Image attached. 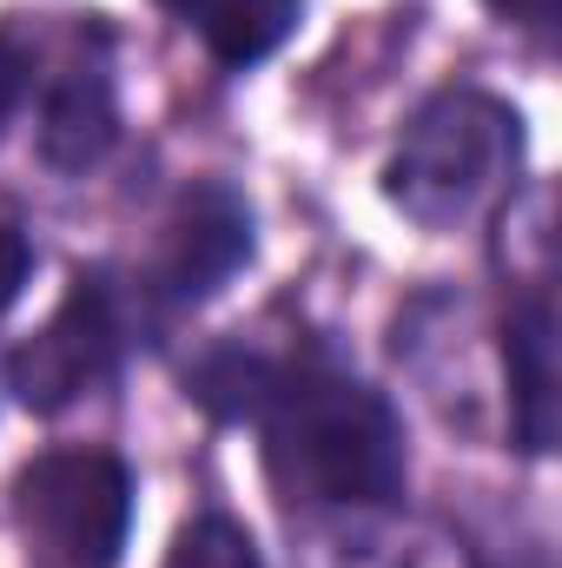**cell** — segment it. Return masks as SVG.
<instances>
[{
    "label": "cell",
    "mask_w": 562,
    "mask_h": 568,
    "mask_svg": "<svg viewBox=\"0 0 562 568\" xmlns=\"http://www.w3.org/2000/svg\"><path fill=\"white\" fill-rule=\"evenodd\" d=\"M516 145H523V120L503 100L470 87L436 93L404 120L398 152L384 165V192L404 219L450 232L503 192V179L516 172Z\"/></svg>",
    "instance_id": "obj_2"
},
{
    "label": "cell",
    "mask_w": 562,
    "mask_h": 568,
    "mask_svg": "<svg viewBox=\"0 0 562 568\" xmlns=\"http://www.w3.org/2000/svg\"><path fill=\"white\" fill-rule=\"evenodd\" d=\"M483 7H490V13H503V20H516V27H530V33H550L562 0H483Z\"/></svg>",
    "instance_id": "obj_13"
},
{
    "label": "cell",
    "mask_w": 562,
    "mask_h": 568,
    "mask_svg": "<svg viewBox=\"0 0 562 568\" xmlns=\"http://www.w3.org/2000/svg\"><path fill=\"white\" fill-rule=\"evenodd\" d=\"M27 272H33V245L20 225H0V311H13V297L27 291Z\"/></svg>",
    "instance_id": "obj_11"
},
{
    "label": "cell",
    "mask_w": 562,
    "mask_h": 568,
    "mask_svg": "<svg viewBox=\"0 0 562 568\" xmlns=\"http://www.w3.org/2000/svg\"><path fill=\"white\" fill-rule=\"evenodd\" d=\"M503 371H510V429L530 456H550L562 429V364H556V304L530 291L503 324Z\"/></svg>",
    "instance_id": "obj_6"
},
{
    "label": "cell",
    "mask_w": 562,
    "mask_h": 568,
    "mask_svg": "<svg viewBox=\"0 0 562 568\" xmlns=\"http://www.w3.org/2000/svg\"><path fill=\"white\" fill-rule=\"evenodd\" d=\"M20 100H27V53H20V40L0 33V133L20 113Z\"/></svg>",
    "instance_id": "obj_12"
},
{
    "label": "cell",
    "mask_w": 562,
    "mask_h": 568,
    "mask_svg": "<svg viewBox=\"0 0 562 568\" xmlns=\"http://www.w3.org/2000/svg\"><path fill=\"white\" fill-rule=\"evenodd\" d=\"M120 357V317H113V297L100 278H73L67 304L7 357V384L27 410L40 417H60L67 404H80Z\"/></svg>",
    "instance_id": "obj_4"
},
{
    "label": "cell",
    "mask_w": 562,
    "mask_h": 568,
    "mask_svg": "<svg viewBox=\"0 0 562 568\" xmlns=\"http://www.w3.org/2000/svg\"><path fill=\"white\" fill-rule=\"evenodd\" d=\"M245 258H252V205L232 185H219V179L185 185L179 205H172V219H165V245H159V284H165V297L199 304V297H212L219 284L232 278Z\"/></svg>",
    "instance_id": "obj_5"
},
{
    "label": "cell",
    "mask_w": 562,
    "mask_h": 568,
    "mask_svg": "<svg viewBox=\"0 0 562 568\" xmlns=\"http://www.w3.org/2000/svg\"><path fill=\"white\" fill-rule=\"evenodd\" d=\"M265 424V463L291 496L384 509L404 496V424L351 377H284Z\"/></svg>",
    "instance_id": "obj_1"
},
{
    "label": "cell",
    "mask_w": 562,
    "mask_h": 568,
    "mask_svg": "<svg viewBox=\"0 0 562 568\" xmlns=\"http://www.w3.org/2000/svg\"><path fill=\"white\" fill-rule=\"evenodd\" d=\"M113 133H120V106H113L107 67H100V60H93V67H87V60L67 67V80L47 93V120H40V152H47V165L87 172V165L107 159Z\"/></svg>",
    "instance_id": "obj_7"
},
{
    "label": "cell",
    "mask_w": 562,
    "mask_h": 568,
    "mask_svg": "<svg viewBox=\"0 0 562 568\" xmlns=\"http://www.w3.org/2000/svg\"><path fill=\"white\" fill-rule=\"evenodd\" d=\"M172 13L199 33V47L219 67L245 73V67L272 60L284 40H291L304 0H172Z\"/></svg>",
    "instance_id": "obj_8"
},
{
    "label": "cell",
    "mask_w": 562,
    "mask_h": 568,
    "mask_svg": "<svg viewBox=\"0 0 562 568\" xmlns=\"http://www.w3.org/2000/svg\"><path fill=\"white\" fill-rule=\"evenodd\" d=\"M279 384H284V371L265 364V357H252V351H212V357L185 377L192 404H205V410L225 417V424H259V417L272 410Z\"/></svg>",
    "instance_id": "obj_9"
},
{
    "label": "cell",
    "mask_w": 562,
    "mask_h": 568,
    "mask_svg": "<svg viewBox=\"0 0 562 568\" xmlns=\"http://www.w3.org/2000/svg\"><path fill=\"white\" fill-rule=\"evenodd\" d=\"M27 542L60 568H113L133 529V476L107 449H53L13 476Z\"/></svg>",
    "instance_id": "obj_3"
},
{
    "label": "cell",
    "mask_w": 562,
    "mask_h": 568,
    "mask_svg": "<svg viewBox=\"0 0 562 568\" xmlns=\"http://www.w3.org/2000/svg\"><path fill=\"white\" fill-rule=\"evenodd\" d=\"M159 568H265V562H259V542L232 516H199L172 536Z\"/></svg>",
    "instance_id": "obj_10"
}]
</instances>
